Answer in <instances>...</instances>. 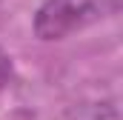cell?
<instances>
[{
  "mask_svg": "<svg viewBox=\"0 0 123 120\" xmlns=\"http://www.w3.org/2000/svg\"><path fill=\"white\" fill-rule=\"evenodd\" d=\"M12 74H14V66H12V57L0 49V91L9 86V80H12Z\"/></svg>",
  "mask_w": 123,
  "mask_h": 120,
  "instance_id": "3957f363",
  "label": "cell"
},
{
  "mask_svg": "<svg viewBox=\"0 0 123 120\" xmlns=\"http://www.w3.org/2000/svg\"><path fill=\"white\" fill-rule=\"evenodd\" d=\"M66 120H120V112H117L115 100H109V103H80L66 114Z\"/></svg>",
  "mask_w": 123,
  "mask_h": 120,
  "instance_id": "7a4b0ae2",
  "label": "cell"
},
{
  "mask_svg": "<svg viewBox=\"0 0 123 120\" xmlns=\"http://www.w3.org/2000/svg\"><path fill=\"white\" fill-rule=\"evenodd\" d=\"M120 6L123 0H43L34 12V34L40 40H66L115 17Z\"/></svg>",
  "mask_w": 123,
  "mask_h": 120,
  "instance_id": "6da1fadb",
  "label": "cell"
}]
</instances>
